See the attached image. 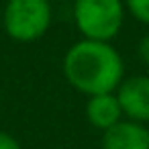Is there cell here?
Instances as JSON below:
<instances>
[{"mask_svg": "<svg viewBox=\"0 0 149 149\" xmlns=\"http://www.w3.org/2000/svg\"><path fill=\"white\" fill-rule=\"evenodd\" d=\"M102 149H149V129L129 118L102 133Z\"/></svg>", "mask_w": 149, "mask_h": 149, "instance_id": "5", "label": "cell"}, {"mask_svg": "<svg viewBox=\"0 0 149 149\" xmlns=\"http://www.w3.org/2000/svg\"><path fill=\"white\" fill-rule=\"evenodd\" d=\"M0 149H23V147L17 141V137H13L10 133L0 131Z\"/></svg>", "mask_w": 149, "mask_h": 149, "instance_id": "9", "label": "cell"}, {"mask_svg": "<svg viewBox=\"0 0 149 149\" xmlns=\"http://www.w3.org/2000/svg\"><path fill=\"white\" fill-rule=\"evenodd\" d=\"M116 98L123 110V116L135 123H149V76H131L120 82L116 88Z\"/></svg>", "mask_w": 149, "mask_h": 149, "instance_id": "4", "label": "cell"}, {"mask_svg": "<svg viewBox=\"0 0 149 149\" xmlns=\"http://www.w3.org/2000/svg\"><path fill=\"white\" fill-rule=\"evenodd\" d=\"M63 76L86 96L108 94L116 92L125 80V63L110 43L82 39L68 49L63 57Z\"/></svg>", "mask_w": 149, "mask_h": 149, "instance_id": "1", "label": "cell"}, {"mask_svg": "<svg viewBox=\"0 0 149 149\" xmlns=\"http://www.w3.org/2000/svg\"><path fill=\"white\" fill-rule=\"evenodd\" d=\"M57 2H74V0H57Z\"/></svg>", "mask_w": 149, "mask_h": 149, "instance_id": "10", "label": "cell"}, {"mask_svg": "<svg viewBox=\"0 0 149 149\" xmlns=\"http://www.w3.org/2000/svg\"><path fill=\"white\" fill-rule=\"evenodd\" d=\"M86 116H88V123L94 129H100L102 133L114 127L118 120H123V110H120L116 94L108 92V94L90 96L86 104Z\"/></svg>", "mask_w": 149, "mask_h": 149, "instance_id": "6", "label": "cell"}, {"mask_svg": "<svg viewBox=\"0 0 149 149\" xmlns=\"http://www.w3.org/2000/svg\"><path fill=\"white\" fill-rule=\"evenodd\" d=\"M137 55H139V59L149 68V33L141 37V41H139V45H137Z\"/></svg>", "mask_w": 149, "mask_h": 149, "instance_id": "8", "label": "cell"}, {"mask_svg": "<svg viewBox=\"0 0 149 149\" xmlns=\"http://www.w3.org/2000/svg\"><path fill=\"white\" fill-rule=\"evenodd\" d=\"M125 8L143 25H149V0H125Z\"/></svg>", "mask_w": 149, "mask_h": 149, "instance_id": "7", "label": "cell"}, {"mask_svg": "<svg viewBox=\"0 0 149 149\" xmlns=\"http://www.w3.org/2000/svg\"><path fill=\"white\" fill-rule=\"evenodd\" d=\"M51 19V0H8L2 15V25L10 39L31 43L49 31Z\"/></svg>", "mask_w": 149, "mask_h": 149, "instance_id": "3", "label": "cell"}, {"mask_svg": "<svg viewBox=\"0 0 149 149\" xmlns=\"http://www.w3.org/2000/svg\"><path fill=\"white\" fill-rule=\"evenodd\" d=\"M125 0H74V23L84 39L110 43L125 21Z\"/></svg>", "mask_w": 149, "mask_h": 149, "instance_id": "2", "label": "cell"}]
</instances>
